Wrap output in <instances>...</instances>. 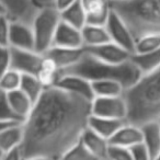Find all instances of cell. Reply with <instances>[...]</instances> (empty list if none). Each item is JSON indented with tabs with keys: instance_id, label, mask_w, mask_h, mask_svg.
Masks as SVG:
<instances>
[{
	"instance_id": "6da1fadb",
	"label": "cell",
	"mask_w": 160,
	"mask_h": 160,
	"mask_svg": "<svg viewBox=\"0 0 160 160\" xmlns=\"http://www.w3.org/2000/svg\"><path fill=\"white\" fill-rule=\"evenodd\" d=\"M90 103L56 87L44 89L22 123L23 160L36 157L59 160L87 128Z\"/></svg>"
},
{
	"instance_id": "7a4b0ae2",
	"label": "cell",
	"mask_w": 160,
	"mask_h": 160,
	"mask_svg": "<svg viewBox=\"0 0 160 160\" xmlns=\"http://www.w3.org/2000/svg\"><path fill=\"white\" fill-rule=\"evenodd\" d=\"M125 123L142 127L150 122L160 121V69L140 76L131 87L124 89Z\"/></svg>"
},
{
	"instance_id": "3957f363",
	"label": "cell",
	"mask_w": 160,
	"mask_h": 160,
	"mask_svg": "<svg viewBox=\"0 0 160 160\" xmlns=\"http://www.w3.org/2000/svg\"><path fill=\"white\" fill-rule=\"evenodd\" d=\"M109 7L124 22L134 41L160 33V0H118L109 1Z\"/></svg>"
},
{
	"instance_id": "277c9868",
	"label": "cell",
	"mask_w": 160,
	"mask_h": 160,
	"mask_svg": "<svg viewBox=\"0 0 160 160\" xmlns=\"http://www.w3.org/2000/svg\"><path fill=\"white\" fill-rule=\"evenodd\" d=\"M60 73H72L89 81L103 79L115 80L123 86L124 89L134 85L142 76L129 59L122 64L113 65L98 60L86 53H83L82 57L73 66L59 72V75Z\"/></svg>"
},
{
	"instance_id": "5b68a950",
	"label": "cell",
	"mask_w": 160,
	"mask_h": 160,
	"mask_svg": "<svg viewBox=\"0 0 160 160\" xmlns=\"http://www.w3.org/2000/svg\"><path fill=\"white\" fill-rule=\"evenodd\" d=\"M60 22L59 12L54 7H43L36 11L31 22L34 36V51L44 54L53 44L56 29Z\"/></svg>"
},
{
	"instance_id": "8992f818",
	"label": "cell",
	"mask_w": 160,
	"mask_h": 160,
	"mask_svg": "<svg viewBox=\"0 0 160 160\" xmlns=\"http://www.w3.org/2000/svg\"><path fill=\"white\" fill-rule=\"evenodd\" d=\"M10 49V68L20 72L21 75L35 76L38 73L43 62V55L34 51Z\"/></svg>"
},
{
	"instance_id": "52a82bcc",
	"label": "cell",
	"mask_w": 160,
	"mask_h": 160,
	"mask_svg": "<svg viewBox=\"0 0 160 160\" xmlns=\"http://www.w3.org/2000/svg\"><path fill=\"white\" fill-rule=\"evenodd\" d=\"M90 113L93 116L112 120L125 121L126 109L125 103L121 97L109 98H93L90 103Z\"/></svg>"
},
{
	"instance_id": "ba28073f",
	"label": "cell",
	"mask_w": 160,
	"mask_h": 160,
	"mask_svg": "<svg viewBox=\"0 0 160 160\" xmlns=\"http://www.w3.org/2000/svg\"><path fill=\"white\" fill-rule=\"evenodd\" d=\"M5 16L10 21L31 24L36 11L40 8L34 0H0Z\"/></svg>"
},
{
	"instance_id": "9c48e42d",
	"label": "cell",
	"mask_w": 160,
	"mask_h": 160,
	"mask_svg": "<svg viewBox=\"0 0 160 160\" xmlns=\"http://www.w3.org/2000/svg\"><path fill=\"white\" fill-rule=\"evenodd\" d=\"M54 87L69 94L85 99L89 102L94 98L91 89V81L72 73H60Z\"/></svg>"
},
{
	"instance_id": "30bf717a",
	"label": "cell",
	"mask_w": 160,
	"mask_h": 160,
	"mask_svg": "<svg viewBox=\"0 0 160 160\" xmlns=\"http://www.w3.org/2000/svg\"><path fill=\"white\" fill-rule=\"evenodd\" d=\"M104 27L109 34L110 42L118 45L123 49L128 52L129 54L133 53L134 38L132 36L131 32L124 24V22L113 11H110L109 18H108Z\"/></svg>"
},
{
	"instance_id": "8fae6325",
	"label": "cell",
	"mask_w": 160,
	"mask_h": 160,
	"mask_svg": "<svg viewBox=\"0 0 160 160\" xmlns=\"http://www.w3.org/2000/svg\"><path fill=\"white\" fill-rule=\"evenodd\" d=\"M82 48L86 54L97 58L98 60L113 65L127 62L131 56L128 52L112 42H108L104 44L97 45V46L82 47Z\"/></svg>"
},
{
	"instance_id": "7c38bea8",
	"label": "cell",
	"mask_w": 160,
	"mask_h": 160,
	"mask_svg": "<svg viewBox=\"0 0 160 160\" xmlns=\"http://www.w3.org/2000/svg\"><path fill=\"white\" fill-rule=\"evenodd\" d=\"M83 48H62V47L52 46L45 52L44 55L47 57L58 69L59 72L70 68L71 66L76 64L83 55Z\"/></svg>"
},
{
	"instance_id": "4fadbf2b",
	"label": "cell",
	"mask_w": 160,
	"mask_h": 160,
	"mask_svg": "<svg viewBox=\"0 0 160 160\" xmlns=\"http://www.w3.org/2000/svg\"><path fill=\"white\" fill-rule=\"evenodd\" d=\"M9 47L23 51H34V36L31 25L10 21Z\"/></svg>"
},
{
	"instance_id": "5bb4252c",
	"label": "cell",
	"mask_w": 160,
	"mask_h": 160,
	"mask_svg": "<svg viewBox=\"0 0 160 160\" xmlns=\"http://www.w3.org/2000/svg\"><path fill=\"white\" fill-rule=\"evenodd\" d=\"M86 16V24L104 27L110 14L109 0H80Z\"/></svg>"
},
{
	"instance_id": "9a60e30c",
	"label": "cell",
	"mask_w": 160,
	"mask_h": 160,
	"mask_svg": "<svg viewBox=\"0 0 160 160\" xmlns=\"http://www.w3.org/2000/svg\"><path fill=\"white\" fill-rule=\"evenodd\" d=\"M52 46L62 47V48H82V38L80 30L72 28L60 21L56 29L55 35L53 38Z\"/></svg>"
},
{
	"instance_id": "2e32d148",
	"label": "cell",
	"mask_w": 160,
	"mask_h": 160,
	"mask_svg": "<svg viewBox=\"0 0 160 160\" xmlns=\"http://www.w3.org/2000/svg\"><path fill=\"white\" fill-rule=\"evenodd\" d=\"M142 142V132L140 128L134 125L124 123L116 133L109 139V145L122 148H132Z\"/></svg>"
},
{
	"instance_id": "e0dca14e",
	"label": "cell",
	"mask_w": 160,
	"mask_h": 160,
	"mask_svg": "<svg viewBox=\"0 0 160 160\" xmlns=\"http://www.w3.org/2000/svg\"><path fill=\"white\" fill-rule=\"evenodd\" d=\"M139 128L142 144L148 151L151 160L160 158V121L147 123Z\"/></svg>"
},
{
	"instance_id": "ac0fdd59",
	"label": "cell",
	"mask_w": 160,
	"mask_h": 160,
	"mask_svg": "<svg viewBox=\"0 0 160 160\" xmlns=\"http://www.w3.org/2000/svg\"><path fill=\"white\" fill-rule=\"evenodd\" d=\"M79 140L88 149V151L98 160H107L108 149L110 146L109 140L99 136L88 127L82 132Z\"/></svg>"
},
{
	"instance_id": "d6986e66",
	"label": "cell",
	"mask_w": 160,
	"mask_h": 160,
	"mask_svg": "<svg viewBox=\"0 0 160 160\" xmlns=\"http://www.w3.org/2000/svg\"><path fill=\"white\" fill-rule=\"evenodd\" d=\"M124 123L125 121L112 120V118H104L90 115L87 127L96 134H98L99 136L109 140Z\"/></svg>"
},
{
	"instance_id": "ffe728a7",
	"label": "cell",
	"mask_w": 160,
	"mask_h": 160,
	"mask_svg": "<svg viewBox=\"0 0 160 160\" xmlns=\"http://www.w3.org/2000/svg\"><path fill=\"white\" fill-rule=\"evenodd\" d=\"M129 62L142 76L148 75L160 69V51L144 54L133 53L129 56Z\"/></svg>"
},
{
	"instance_id": "44dd1931",
	"label": "cell",
	"mask_w": 160,
	"mask_h": 160,
	"mask_svg": "<svg viewBox=\"0 0 160 160\" xmlns=\"http://www.w3.org/2000/svg\"><path fill=\"white\" fill-rule=\"evenodd\" d=\"M6 97H7L8 103H9L14 115L18 118V120L21 123H23V121L28 118L33 108V102L19 89L8 92L6 93Z\"/></svg>"
},
{
	"instance_id": "7402d4cb",
	"label": "cell",
	"mask_w": 160,
	"mask_h": 160,
	"mask_svg": "<svg viewBox=\"0 0 160 160\" xmlns=\"http://www.w3.org/2000/svg\"><path fill=\"white\" fill-rule=\"evenodd\" d=\"M23 139L22 123H17L0 132V152L5 153L21 146Z\"/></svg>"
},
{
	"instance_id": "603a6c76",
	"label": "cell",
	"mask_w": 160,
	"mask_h": 160,
	"mask_svg": "<svg viewBox=\"0 0 160 160\" xmlns=\"http://www.w3.org/2000/svg\"><path fill=\"white\" fill-rule=\"evenodd\" d=\"M80 32H81L83 47L97 46V45L110 42L109 34H108L105 27L86 24L82 29L80 30Z\"/></svg>"
},
{
	"instance_id": "cb8c5ba5",
	"label": "cell",
	"mask_w": 160,
	"mask_h": 160,
	"mask_svg": "<svg viewBox=\"0 0 160 160\" xmlns=\"http://www.w3.org/2000/svg\"><path fill=\"white\" fill-rule=\"evenodd\" d=\"M91 89L94 98H109V97H121L124 88L115 80H94L91 81Z\"/></svg>"
},
{
	"instance_id": "d4e9b609",
	"label": "cell",
	"mask_w": 160,
	"mask_h": 160,
	"mask_svg": "<svg viewBox=\"0 0 160 160\" xmlns=\"http://www.w3.org/2000/svg\"><path fill=\"white\" fill-rule=\"evenodd\" d=\"M59 16L60 21L78 30H81L86 25V16L83 12L82 6L80 3V0L76 1L73 5L69 6L62 11H60Z\"/></svg>"
},
{
	"instance_id": "484cf974",
	"label": "cell",
	"mask_w": 160,
	"mask_h": 160,
	"mask_svg": "<svg viewBox=\"0 0 160 160\" xmlns=\"http://www.w3.org/2000/svg\"><path fill=\"white\" fill-rule=\"evenodd\" d=\"M45 88L43 87L42 83L38 81V79L35 76L32 75H22L21 76V81H20V90L22 93H24L30 100L34 103L38 101V99L43 93Z\"/></svg>"
},
{
	"instance_id": "4316f807",
	"label": "cell",
	"mask_w": 160,
	"mask_h": 160,
	"mask_svg": "<svg viewBox=\"0 0 160 160\" xmlns=\"http://www.w3.org/2000/svg\"><path fill=\"white\" fill-rule=\"evenodd\" d=\"M58 75H59V71L55 67V65L48 58L43 55L42 66H41L38 73L36 75V78H38V81L43 85V87L45 89L46 88L54 87L58 79Z\"/></svg>"
},
{
	"instance_id": "83f0119b",
	"label": "cell",
	"mask_w": 160,
	"mask_h": 160,
	"mask_svg": "<svg viewBox=\"0 0 160 160\" xmlns=\"http://www.w3.org/2000/svg\"><path fill=\"white\" fill-rule=\"evenodd\" d=\"M156 51H160V33L146 34L134 41L133 53L144 54Z\"/></svg>"
},
{
	"instance_id": "f1b7e54d",
	"label": "cell",
	"mask_w": 160,
	"mask_h": 160,
	"mask_svg": "<svg viewBox=\"0 0 160 160\" xmlns=\"http://www.w3.org/2000/svg\"><path fill=\"white\" fill-rule=\"evenodd\" d=\"M21 73L10 68L0 77V91L8 93V92L18 90L20 87Z\"/></svg>"
},
{
	"instance_id": "f546056e",
	"label": "cell",
	"mask_w": 160,
	"mask_h": 160,
	"mask_svg": "<svg viewBox=\"0 0 160 160\" xmlns=\"http://www.w3.org/2000/svg\"><path fill=\"white\" fill-rule=\"evenodd\" d=\"M59 160H98L94 156L88 151V149L82 145V142L78 140L73 146H71Z\"/></svg>"
},
{
	"instance_id": "4dcf8cb0",
	"label": "cell",
	"mask_w": 160,
	"mask_h": 160,
	"mask_svg": "<svg viewBox=\"0 0 160 160\" xmlns=\"http://www.w3.org/2000/svg\"><path fill=\"white\" fill-rule=\"evenodd\" d=\"M0 122L21 123L12 112L11 108L8 103L6 93L2 91H0Z\"/></svg>"
},
{
	"instance_id": "1f68e13d",
	"label": "cell",
	"mask_w": 160,
	"mask_h": 160,
	"mask_svg": "<svg viewBox=\"0 0 160 160\" xmlns=\"http://www.w3.org/2000/svg\"><path fill=\"white\" fill-rule=\"evenodd\" d=\"M107 160H133L131 150L116 146H109Z\"/></svg>"
},
{
	"instance_id": "d6a6232c",
	"label": "cell",
	"mask_w": 160,
	"mask_h": 160,
	"mask_svg": "<svg viewBox=\"0 0 160 160\" xmlns=\"http://www.w3.org/2000/svg\"><path fill=\"white\" fill-rule=\"evenodd\" d=\"M9 31L10 20L5 14H0V47H9Z\"/></svg>"
},
{
	"instance_id": "836d02e7",
	"label": "cell",
	"mask_w": 160,
	"mask_h": 160,
	"mask_svg": "<svg viewBox=\"0 0 160 160\" xmlns=\"http://www.w3.org/2000/svg\"><path fill=\"white\" fill-rule=\"evenodd\" d=\"M10 69L9 47H0V77Z\"/></svg>"
},
{
	"instance_id": "e575fe53",
	"label": "cell",
	"mask_w": 160,
	"mask_h": 160,
	"mask_svg": "<svg viewBox=\"0 0 160 160\" xmlns=\"http://www.w3.org/2000/svg\"><path fill=\"white\" fill-rule=\"evenodd\" d=\"M129 150H131L133 160H151L148 151L146 150V148H145L142 142L129 148Z\"/></svg>"
},
{
	"instance_id": "d590c367",
	"label": "cell",
	"mask_w": 160,
	"mask_h": 160,
	"mask_svg": "<svg viewBox=\"0 0 160 160\" xmlns=\"http://www.w3.org/2000/svg\"><path fill=\"white\" fill-rule=\"evenodd\" d=\"M0 160H23L22 152H21L20 147L18 148L11 149V150L7 151V152L2 153Z\"/></svg>"
},
{
	"instance_id": "8d00e7d4",
	"label": "cell",
	"mask_w": 160,
	"mask_h": 160,
	"mask_svg": "<svg viewBox=\"0 0 160 160\" xmlns=\"http://www.w3.org/2000/svg\"><path fill=\"white\" fill-rule=\"evenodd\" d=\"M76 1H78V0H54V8L58 12H60L66 8H68L69 6L73 5Z\"/></svg>"
},
{
	"instance_id": "74e56055",
	"label": "cell",
	"mask_w": 160,
	"mask_h": 160,
	"mask_svg": "<svg viewBox=\"0 0 160 160\" xmlns=\"http://www.w3.org/2000/svg\"><path fill=\"white\" fill-rule=\"evenodd\" d=\"M34 2L38 8L54 7V0H34Z\"/></svg>"
},
{
	"instance_id": "f35d334b",
	"label": "cell",
	"mask_w": 160,
	"mask_h": 160,
	"mask_svg": "<svg viewBox=\"0 0 160 160\" xmlns=\"http://www.w3.org/2000/svg\"><path fill=\"white\" fill-rule=\"evenodd\" d=\"M13 124H17V123H8V122H0V132H2L5 128H7V127L11 126V125Z\"/></svg>"
},
{
	"instance_id": "ab89813d",
	"label": "cell",
	"mask_w": 160,
	"mask_h": 160,
	"mask_svg": "<svg viewBox=\"0 0 160 160\" xmlns=\"http://www.w3.org/2000/svg\"><path fill=\"white\" fill-rule=\"evenodd\" d=\"M25 160H52L48 158H43V157H36V158H30V159H25Z\"/></svg>"
},
{
	"instance_id": "60d3db41",
	"label": "cell",
	"mask_w": 160,
	"mask_h": 160,
	"mask_svg": "<svg viewBox=\"0 0 160 160\" xmlns=\"http://www.w3.org/2000/svg\"><path fill=\"white\" fill-rule=\"evenodd\" d=\"M109 1H118V0H109Z\"/></svg>"
},
{
	"instance_id": "b9f144b4",
	"label": "cell",
	"mask_w": 160,
	"mask_h": 160,
	"mask_svg": "<svg viewBox=\"0 0 160 160\" xmlns=\"http://www.w3.org/2000/svg\"><path fill=\"white\" fill-rule=\"evenodd\" d=\"M1 155H2V153H1V152H0V158H1Z\"/></svg>"
},
{
	"instance_id": "7bdbcfd3",
	"label": "cell",
	"mask_w": 160,
	"mask_h": 160,
	"mask_svg": "<svg viewBox=\"0 0 160 160\" xmlns=\"http://www.w3.org/2000/svg\"><path fill=\"white\" fill-rule=\"evenodd\" d=\"M155 160H160V158H158V159H155Z\"/></svg>"
}]
</instances>
